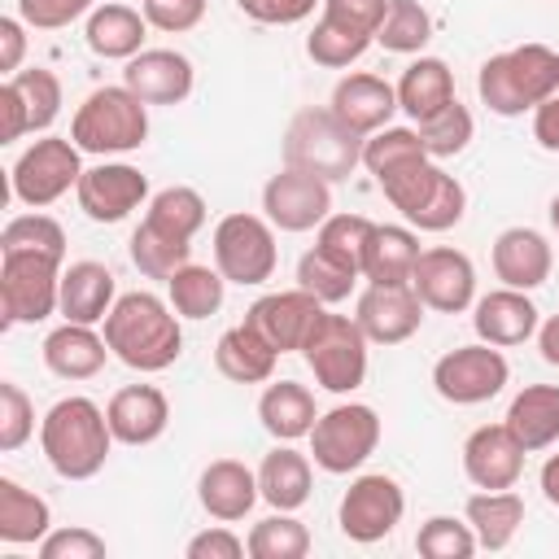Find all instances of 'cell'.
I'll use <instances>...</instances> for the list:
<instances>
[{
    "mask_svg": "<svg viewBox=\"0 0 559 559\" xmlns=\"http://www.w3.org/2000/svg\"><path fill=\"white\" fill-rule=\"evenodd\" d=\"M214 266L223 271L227 284L258 288L275 275L280 249H275V227L262 214H223L214 227Z\"/></svg>",
    "mask_w": 559,
    "mask_h": 559,
    "instance_id": "30bf717a",
    "label": "cell"
},
{
    "mask_svg": "<svg viewBox=\"0 0 559 559\" xmlns=\"http://www.w3.org/2000/svg\"><path fill=\"white\" fill-rule=\"evenodd\" d=\"M52 533V511L39 493L17 485L13 476H0V542L9 546H39Z\"/></svg>",
    "mask_w": 559,
    "mask_h": 559,
    "instance_id": "8d00e7d4",
    "label": "cell"
},
{
    "mask_svg": "<svg viewBox=\"0 0 559 559\" xmlns=\"http://www.w3.org/2000/svg\"><path fill=\"white\" fill-rule=\"evenodd\" d=\"M144 31H148V17L135 13L131 4H96L87 13L83 39L105 61H131L135 52H144Z\"/></svg>",
    "mask_w": 559,
    "mask_h": 559,
    "instance_id": "4dcf8cb0",
    "label": "cell"
},
{
    "mask_svg": "<svg viewBox=\"0 0 559 559\" xmlns=\"http://www.w3.org/2000/svg\"><path fill=\"white\" fill-rule=\"evenodd\" d=\"M39 445L61 480H92L109 459L114 432L92 397H61L39 419Z\"/></svg>",
    "mask_w": 559,
    "mask_h": 559,
    "instance_id": "7a4b0ae2",
    "label": "cell"
},
{
    "mask_svg": "<svg viewBox=\"0 0 559 559\" xmlns=\"http://www.w3.org/2000/svg\"><path fill=\"white\" fill-rule=\"evenodd\" d=\"M245 550H249V542H240L227 524H214L188 542V559H240Z\"/></svg>",
    "mask_w": 559,
    "mask_h": 559,
    "instance_id": "6f0895ef",
    "label": "cell"
},
{
    "mask_svg": "<svg viewBox=\"0 0 559 559\" xmlns=\"http://www.w3.org/2000/svg\"><path fill=\"white\" fill-rule=\"evenodd\" d=\"M380 445V415L367 402H341L332 411H323L310 428V454L314 467H323L328 476H349L358 472Z\"/></svg>",
    "mask_w": 559,
    "mask_h": 559,
    "instance_id": "ba28073f",
    "label": "cell"
},
{
    "mask_svg": "<svg viewBox=\"0 0 559 559\" xmlns=\"http://www.w3.org/2000/svg\"><path fill=\"white\" fill-rule=\"evenodd\" d=\"M105 345L131 371H144V376L166 371L183 354L179 314L157 293H144V288L140 293H122L114 301V310L105 314Z\"/></svg>",
    "mask_w": 559,
    "mask_h": 559,
    "instance_id": "6da1fadb",
    "label": "cell"
},
{
    "mask_svg": "<svg viewBox=\"0 0 559 559\" xmlns=\"http://www.w3.org/2000/svg\"><path fill=\"white\" fill-rule=\"evenodd\" d=\"M258 419L275 441H297L310 437L319 411H314V393L297 380H271L258 397Z\"/></svg>",
    "mask_w": 559,
    "mask_h": 559,
    "instance_id": "836d02e7",
    "label": "cell"
},
{
    "mask_svg": "<svg viewBox=\"0 0 559 559\" xmlns=\"http://www.w3.org/2000/svg\"><path fill=\"white\" fill-rule=\"evenodd\" d=\"M406 515V493L393 476L384 472H362L349 480L341 507H336V524L349 542L358 546H371V542H384Z\"/></svg>",
    "mask_w": 559,
    "mask_h": 559,
    "instance_id": "4fadbf2b",
    "label": "cell"
},
{
    "mask_svg": "<svg viewBox=\"0 0 559 559\" xmlns=\"http://www.w3.org/2000/svg\"><path fill=\"white\" fill-rule=\"evenodd\" d=\"M463 472L476 489H515L524 476V445L507 424H480L463 441Z\"/></svg>",
    "mask_w": 559,
    "mask_h": 559,
    "instance_id": "ffe728a7",
    "label": "cell"
},
{
    "mask_svg": "<svg viewBox=\"0 0 559 559\" xmlns=\"http://www.w3.org/2000/svg\"><path fill=\"white\" fill-rule=\"evenodd\" d=\"M415 550L424 559H472L480 550L476 533L467 520H454V515H428L415 533Z\"/></svg>",
    "mask_w": 559,
    "mask_h": 559,
    "instance_id": "7dc6e473",
    "label": "cell"
},
{
    "mask_svg": "<svg viewBox=\"0 0 559 559\" xmlns=\"http://www.w3.org/2000/svg\"><path fill=\"white\" fill-rule=\"evenodd\" d=\"M463 520L472 524L480 550H507L524 524V498L515 489H480L467 498Z\"/></svg>",
    "mask_w": 559,
    "mask_h": 559,
    "instance_id": "e575fe53",
    "label": "cell"
},
{
    "mask_svg": "<svg viewBox=\"0 0 559 559\" xmlns=\"http://www.w3.org/2000/svg\"><path fill=\"white\" fill-rule=\"evenodd\" d=\"M61 306V258L0 253V319L4 328L44 323Z\"/></svg>",
    "mask_w": 559,
    "mask_h": 559,
    "instance_id": "9c48e42d",
    "label": "cell"
},
{
    "mask_svg": "<svg viewBox=\"0 0 559 559\" xmlns=\"http://www.w3.org/2000/svg\"><path fill=\"white\" fill-rule=\"evenodd\" d=\"M384 9H389V0H323V17H336V22L358 26V31H367V35L380 31Z\"/></svg>",
    "mask_w": 559,
    "mask_h": 559,
    "instance_id": "9f6ffc18",
    "label": "cell"
},
{
    "mask_svg": "<svg viewBox=\"0 0 559 559\" xmlns=\"http://www.w3.org/2000/svg\"><path fill=\"white\" fill-rule=\"evenodd\" d=\"M328 306L314 297V293H306V288H288V293H262L249 310H245V323H253L280 354H301V345H306V336H310V328L319 323V314H323Z\"/></svg>",
    "mask_w": 559,
    "mask_h": 559,
    "instance_id": "d6986e66",
    "label": "cell"
},
{
    "mask_svg": "<svg viewBox=\"0 0 559 559\" xmlns=\"http://www.w3.org/2000/svg\"><path fill=\"white\" fill-rule=\"evenodd\" d=\"M0 114H4V144L22 140L26 131H48L61 114V79L44 66L17 70L0 87Z\"/></svg>",
    "mask_w": 559,
    "mask_h": 559,
    "instance_id": "9a60e30c",
    "label": "cell"
},
{
    "mask_svg": "<svg viewBox=\"0 0 559 559\" xmlns=\"http://www.w3.org/2000/svg\"><path fill=\"white\" fill-rule=\"evenodd\" d=\"M419 236L411 227L376 223L367 253H362V280L367 284H411V271L419 262Z\"/></svg>",
    "mask_w": 559,
    "mask_h": 559,
    "instance_id": "d6a6232c",
    "label": "cell"
},
{
    "mask_svg": "<svg viewBox=\"0 0 559 559\" xmlns=\"http://www.w3.org/2000/svg\"><path fill=\"white\" fill-rule=\"evenodd\" d=\"M502 424L524 445V454L550 450L559 441V384H524L511 397Z\"/></svg>",
    "mask_w": 559,
    "mask_h": 559,
    "instance_id": "f546056e",
    "label": "cell"
},
{
    "mask_svg": "<svg viewBox=\"0 0 559 559\" xmlns=\"http://www.w3.org/2000/svg\"><path fill=\"white\" fill-rule=\"evenodd\" d=\"M507 380H511V367H507L502 349L489 341L459 345V349L441 354L432 367V389L454 406H480V402L498 397L507 389Z\"/></svg>",
    "mask_w": 559,
    "mask_h": 559,
    "instance_id": "7c38bea8",
    "label": "cell"
},
{
    "mask_svg": "<svg viewBox=\"0 0 559 559\" xmlns=\"http://www.w3.org/2000/svg\"><path fill=\"white\" fill-rule=\"evenodd\" d=\"M39 559H105V537H96L83 524L70 528H52L39 542Z\"/></svg>",
    "mask_w": 559,
    "mask_h": 559,
    "instance_id": "816d5d0a",
    "label": "cell"
},
{
    "mask_svg": "<svg viewBox=\"0 0 559 559\" xmlns=\"http://www.w3.org/2000/svg\"><path fill=\"white\" fill-rule=\"evenodd\" d=\"M367 332L358 328V319L349 314H332L323 310L319 323L310 328L306 345H301V358L314 376L319 389L328 393H354L362 380H367Z\"/></svg>",
    "mask_w": 559,
    "mask_h": 559,
    "instance_id": "52a82bcc",
    "label": "cell"
},
{
    "mask_svg": "<svg viewBox=\"0 0 559 559\" xmlns=\"http://www.w3.org/2000/svg\"><path fill=\"white\" fill-rule=\"evenodd\" d=\"M205 4L210 0H144V17L166 35H183L205 17Z\"/></svg>",
    "mask_w": 559,
    "mask_h": 559,
    "instance_id": "db71d44e",
    "label": "cell"
},
{
    "mask_svg": "<svg viewBox=\"0 0 559 559\" xmlns=\"http://www.w3.org/2000/svg\"><path fill=\"white\" fill-rule=\"evenodd\" d=\"M262 214L271 218L275 231H314L332 214V183L284 166L262 188Z\"/></svg>",
    "mask_w": 559,
    "mask_h": 559,
    "instance_id": "5bb4252c",
    "label": "cell"
},
{
    "mask_svg": "<svg viewBox=\"0 0 559 559\" xmlns=\"http://www.w3.org/2000/svg\"><path fill=\"white\" fill-rule=\"evenodd\" d=\"M371 44H376V35H367V31H358V26H345V22H336V17H319L314 31L306 35L310 61H314V66H328V70L354 66Z\"/></svg>",
    "mask_w": 559,
    "mask_h": 559,
    "instance_id": "60d3db41",
    "label": "cell"
},
{
    "mask_svg": "<svg viewBox=\"0 0 559 559\" xmlns=\"http://www.w3.org/2000/svg\"><path fill=\"white\" fill-rule=\"evenodd\" d=\"M454 96V74L441 57H415L402 79H397V109L411 118V122H424L432 118L437 109H445Z\"/></svg>",
    "mask_w": 559,
    "mask_h": 559,
    "instance_id": "1f68e13d",
    "label": "cell"
},
{
    "mask_svg": "<svg viewBox=\"0 0 559 559\" xmlns=\"http://www.w3.org/2000/svg\"><path fill=\"white\" fill-rule=\"evenodd\" d=\"M79 144L70 135H44L35 140L17 162H13V175H9V188H13V201L31 205V210H44L52 201H61L70 188H79L83 179V162H79Z\"/></svg>",
    "mask_w": 559,
    "mask_h": 559,
    "instance_id": "8fae6325",
    "label": "cell"
},
{
    "mask_svg": "<svg viewBox=\"0 0 559 559\" xmlns=\"http://www.w3.org/2000/svg\"><path fill=\"white\" fill-rule=\"evenodd\" d=\"M245 17L262 22V26H297L314 13V4L323 0H236Z\"/></svg>",
    "mask_w": 559,
    "mask_h": 559,
    "instance_id": "11a10c76",
    "label": "cell"
},
{
    "mask_svg": "<svg viewBox=\"0 0 559 559\" xmlns=\"http://www.w3.org/2000/svg\"><path fill=\"white\" fill-rule=\"evenodd\" d=\"M144 227L175 240V245H192V236L205 227V197L188 183H175V188H162L153 201H148V214H144Z\"/></svg>",
    "mask_w": 559,
    "mask_h": 559,
    "instance_id": "74e56055",
    "label": "cell"
},
{
    "mask_svg": "<svg viewBox=\"0 0 559 559\" xmlns=\"http://www.w3.org/2000/svg\"><path fill=\"white\" fill-rule=\"evenodd\" d=\"M118 301V288H114V271L105 262H70L61 271V319L66 323H105V314L114 310Z\"/></svg>",
    "mask_w": 559,
    "mask_h": 559,
    "instance_id": "4316f807",
    "label": "cell"
},
{
    "mask_svg": "<svg viewBox=\"0 0 559 559\" xmlns=\"http://www.w3.org/2000/svg\"><path fill=\"white\" fill-rule=\"evenodd\" d=\"M362 140L367 135L349 131L332 109H301L284 131V166L341 183L362 166Z\"/></svg>",
    "mask_w": 559,
    "mask_h": 559,
    "instance_id": "5b68a950",
    "label": "cell"
},
{
    "mask_svg": "<svg viewBox=\"0 0 559 559\" xmlns=\"http://www.w3.org/2000/svg\"><path fill=\"white\" fill-rule=\"evenodd\" d=\"M22 17H0V70L4 74H17L22 70V57H26V35H22Z\"/></svg>",
    "mask_w": 559,
    "mask_h": 559,
    "instance_id": "680465c9",
    "label": "cell"
},
{
    "mask_svg": "<svg viewBox=\"0 0 559 559\" xmlns=\"http://www.w3.org/2000/svg\"><path fill=\"white\" fill-rule=\"evenodd\" d=\"M197 498L205 507L210 520H223V524H236L253 511V502L262 498L258 489V472H249L240 459H214L201 480H197Z\"/></svg>",
    "mask_w": 559,
    "mask_h": 559,
    "instance_id": "484cf974",
    "label": "cell"
},
{
    "mask_svg": "<svg viewBox=\"0 0 559 559\" xmlns=\"http://www.w3.org/2000/svg\"><path fill=\"white\" fill-rule=\"evenodd\" d=\"M0 253H48L66 262V227L48 214H13L0 231Z\"/></svg>",
    "mask_w": 559,
    "mask_h": 559,
    "instance_id": "f6af8a7d",
    "label": "cell"
},
{
    "mask_svg": "<svg viewBox=\"0 0 559 559\" xmlns=\"http://www.w3.org/2000/svg\"><path fill=\"white\" fill-rule=\"evenodd\" d=\"M371 227H376V223L362 218V214H328V218L319 223V240H314V245L362 271V253H367Z\"/></svg>",
    "mask_w": 559,
    "mask_h": 559,
    "instance_id": "681fc988",
    "label": "cell"
},
{
    "mask_svg": "<svg viewBox=\"0 0 559 559\" xmlns=\"http://www.w3.org/2000/svg\"><path fill=\"white\" fill-rule=\"evenodd\" d=\"M166 293H170V306L179 319H210V314H218V306L227 297V280L218 266L188 262L166 280Z\"/></svg>",
    "mask_w": 559,
    "mask_h": 559,
    "instance_id": "f35d334b",
    "label": "cell"
},
{
    "mask_svg": "<svg viewBox=\"0 0 559 559\" xmlns=\"http://www.w3.org/2000/svg\"><path fill=\"white\" fill-rule=\"evenodd\" d=\"M109 432L122 445H153L170 424V402L157 384H127L105 406Z\"/></svg>",
    "mask_w": 559,
    "mask_h": 559,
    "instance_id": "cb8c5ba5",
    "label": "cell"
},
{
    "mask_svg": "<svg viewBox=\"0 0 559 559\" xmlns=\"http://www.w3.org/2000/svg\"><path fill=\"white\" fill-rule=\"evenodd\" d=\"M362 280V271L358 266H349V262H341L336 253H328V249H306L301 253V262H297V288H306V293H314L323 306H336V301H345L349 293H354V284Z\"/></svg>",
    "mask_w": 559,
    "mask_h": 559,
    "instance_id": "ab89813d",
    "label": "cell"
},
{
    "mask_svg": "<svg viewBox=\"0 0 559 559\" xmlns=\"http://www.w3.org/2000/svg\"><path fill=\"white\" fill-rule=\"evenodd\" d=\"M74 197L92 223H122L131 210L148 201V175L127 162H100L83 170Z\"/></svg>",
    "mask_w": 559,
    "mask_h": 559,
    "instance_id": "e0dca14e",
    "label": "cell"
},
{
    "mask_svg": "<svg viewBox=\"0 0 559 559\" xmlns=\"http://www.w3.org/2000/svg\"><path fill=\"white\" fill-rule=\"evenodd\" d=\"M542 493H546V502L550 507H559V454H550L546 463H542Z\"/></svg>",
    "mask_w": 559,
    "mask_h": 559,
    "instance_id": "6125c7cd",
    "label": "cell"
},
{
    "mask_svg": "<svg viewBox=\"0 0 559 559\" xmlns=\"http://www.w3.org/2000/svg\"><path fill=\"white\" fill-rule=\"evenodd\" d=\"M349 131L358 135H376L380 127H389V118L397 114V87L384 83L380 74L354 70L332 87V105H328Z\"/></svg>",
    "mask_w": 559,
    "mask_h": 559,
    "instance_id": "7402d4cb",
    "label": "cell"
},
{
    "mask_svg": "<svg viewBox=\"0 0 559 559\" xmlns=\"http://www.w3.org/2000/svg\"><path fill=\"white\" fill-rule=\"evenodd\" d=\"M122 83L144 100V105H179L192 96V83H197V70L183 52L175 48H144L127 61L122 70Z\"/></svg>",
    "mask_w": 559,
    "mask_h": 559,
    "instance_id": "44dd1931",
    "label": "cell"
},
{
    "mask_svg": "<svg viewBox=\"0 0 559 559\" xmlns=\"http://www.w3.org/2000/svg\"><path fill=\"white\" fill-rule=\"evenodd\" d=\"M275 362H280V349L253 323L227 328L218 336V345H214V367L231 384H266L275 376Z\"/></svg>",
    "mask_w": 559,
    "mask_h": 559,
    "instance_id": "f1b7e54d",
    "label": "cell"
},
{
    "mask_svg": "<svg viewBox=\"0 0 559 559\" xmlns=\"http://www.w3.org/2000/svg\"><path fill=\"white\" fill-rule=\"evenodd\" d=\"M70 140L83 153L109 157V153H131L148 140V105L127 87H96L83 96L70 122Z\"/></svg>",
    "mask_w": 559,
    "mask_h": 559,
    "instance_id": "8992f818",
    "label": "cell"
},
{
    "mask_svg": "<svg viewBox=\"0 0 559 559\" xmlns=\"http://www.w3.org/2000/svg\"><path fill=\"white\" fill-rule=\"evenodd\" d=\"M411 288L419 293V301L437 314H463L476 301V266L463 249L450 245H432L419 253L415 271H411Z\"/></svg>",
    "mask_w": 559,
    "mask_h": 559,
    "instance_id": "2e32d148",
    "label": "cell"
},
{
    "mask_svg": "<svg viewBox=\"0 0 559 559\" xmlns=\"http://www.w3.org/2000/svg\"><path fill=\"white\" fill-rule=\"evenodd\" d=\"M127 253H131L135 271H140V275H148V280H170L179 266H188V262H192V245H175V240H166V236L148 231L144 223L131 231Z\"/></svg>",
    "mask_w": 559,
    "mask_h": 559,
    "instance_id": "bcb514c9",
    "label": "cell"
},
{
    "mask_svg": "<svg viewBox=\"0 0 559 559\" xmlns=\"http://www.w3.org/2000/svg\"><path fill=\"white\" fill-rule=\"evenodd\" d=\"M31 432H35V406H31V397L22 393V384L4 380L0 384V450L4 454L22 450L31 441Z\"/></svg>",
    "mask_w": 559,
    "mask_h": 559,
    "instance_id": "f907efd6",
    "label": "cell"
},
{
    "mask_svg": "<svg viewBox=\"0 0 559 559\" xmlns=\"http://www.w3.org/2000/svg\"><path fill=\"white\" fill-rule=\"evenodd\" d=\"M550 266H555V249L542 231L533 227H507L498 231L493 240V275L507 284V288H542L550 280Z\"/></svg>",
    "mask_w": 559,
    "mask_h": 559,
    "instance_id": "d4e9b609",
    "label": "cell"
},
{
    "mask_svg": "<svg viewBox=\"0 0 559 559\" xmlns=\"http://www.w3.org/2000/svg\"><path fill=\"white\" fill-rule=\"evenodd\" d=\"M411 157H428V148H424L415 127H380L376 135L362 140V166L371 175H384V170H393V166H402Z\"/></svg>",
    "mask_w": 559,
    "mask_h": 559,
    "instance_id": "c3c4849f",
    "label": "cell"
},
{
    "mask_svg": "<svg viewBox=\"0 0 559 559\" xmlns=\"http://www.w3.org/2000/svg\"><path fill=\"white\" fill-rule=\"evenodd\" d=\"M480 105L498 118L533 114L542 100L559 92V52L546 44H520L507 52H493L476 74Z\"/></svg>",
    "mask_w": 559,
    "mask_h": 559,
    "instance_id": "3957f363",
    "label": "cell"
},
{
    "mask_svg": "<svg viewBox=\"0 0 559 559\" xmlns=\"http://www.w3.org/2000/svg\"><path fill=\"white\" fill-rule=\"evenodd\" d=\"M533 135H537L542 148L559 153V92L533 109Z\"/></svg>",
    "mask_w": 559,
    "mask_h": 559,
    "instance_id": "91938a15",
    "label": "cell"
},
{
    "mask_svg": "<svg viewBox=\"0 0 559 559\" xmlns=\"http://www.w3.org/2000/svg\"><path fill=\"white\" fill-rule=\"evenodd\" d=\"M92 9H96V0H17V17L35 31H61Z\"/></svg>",
    "mask_w": 559,
    "mask_h": 559,
    "instance_id": "f5cc1de1",
    "label": "cell"
},
{
    "mask_svg": "<svg viewBox=\"0 0 559 559\" xmlns=\"http://www.w3.org/2000/svg\"><path fill=\"white\" fill-rule=\"evenodd\" d=\"M109 345L92 332V323H61L44 336V367L57 380H92L105 371Z\"/></svg>",
    "mask_w": 559,
    "mask_h": 559,
    "instance_id": "83f0119b",
    "label": "cell"
},
{
    "mask_svg": "<svg viewBox=\"0 0 559 559\" xmlns=\"http://www.w3.org/2000/svg\"><path fill=\"white\" fill-rule=\"evenodd\" d=\"M550 223H555V231H559V192H555V201H550Z\"/></svg>",
    "mask_w": 559,
    "mask_h": 559,
    "instance_id": "be15d7a7",
    "label": "cell"
},
{
    "mask_svg": "<svg viewBox=\"0 0 559 559\" xmlns=\"http://www.w3.org/2000/svg\"><path fill=\"white\" fill-rule=\"evenodd\" d=\"M537 306L528 301L524 288H493L485 297L472 301V328L480 341L498 345V349H511V345H524L528 336H537Z\"/></svg>",
    "mask_w": 559,
    "mask_h": 559,
    "instance_id": "603a6c76",
    "label": "cell"
},
{
    "mask_svg": "<svg viewBox=\"0 0 559 559\" xmlns=\"http://www.w3.org/2000/svg\"><path fill=\"white\" fill-rule=\"evenodd\" d=\"M432 39V13L419 0H389L384 22L376 31V44L384 52H424V44Z\"/></svg>",
    "mask_w": 559,
    "mask_h": 559,
    "instance_id": "7bdbcfd3",
    "label": "cell"
},
{
    "mask_svg": "<svg viewBox=\"0 0 559 559\" xmlns=\"http://www.w3.org/2000/svg\"><path fill=\"white\" fill-rule=\"evenodd\" d=\"M537 349L550 367H559V314H550L546 323H537Z\"/></svg>",
    "mask_w": 559,
    "mask_h": 559,
    "instance_id": "94428289",
    "label": "cell"
},
{
    "mask_svg": "<svg viewBox=\"0 0 559 559\" xmlns=\"http://www.w3.org/2000/svg\"><path fill=\"white\" fill-rule=\"evenodd\" d=\"M415 131H419L428 157H432V162H445V157H459V153L472 144L476 122H472V109H467L463 100H450V105L437 109L432 118L415 122Z\"/></svg>",
    "mask_w": 559,
    "mask_h": 559,
    "instance_id": "ee69618b",
    "label": "cell"
},
{
    "mask_svg": "<svg viewBox=\"0 0 559 559\" xmlns=\"http://www.w3.org/2000/svg\"><path fill=\"white\" fill-rule=\"evenodd\" d=\"M384 201L415 227V231H450L467 214V192L463 183L441 170L432 157H411L384 175H376Z\"/></svg>",
    "mask_w": 559,
    "mask_h": 559,
    "instance_id": "277c9868",
    "label": "cell"
},
{
    "mask_svg": "<svg viewBox=\"0 0 559 559\" xmlns=\"http://www.w3.org/2000/svg\"><path fill=\"white\" fill-rule=\"evenodd\" d=\"M258 489H262V502H271L275 511L306 507V498H310V459L297 454L293 441L275 445L258 467Z\"/></svg>",
    "mask_w": 559,
    "mask_h": 559,
    "instance_id": "d590c367",
    "label": "cell"
},
{
    "mask_svg": "<svg viewBox=\"0 0 559 559\" xmlns=\"http://www.w3.org/2000/svg\"><path fill=\"white\" fill-rule=\"evenodd\" d=\"M245 542L253 559H306L310 555V528L293 511H275L258 520Z\"/></svg>",
    "mask_w": 559,
    "mask_h": 559,
    "instance_id": "b9f144b4",
    "label": "cell"
},
{
    "mask_svg": "<svg viewBox=\"0 0 559 559\" xmlns=\"http://www.w3.org/2000/svg\"><path fill=\"white\" fill-rule=\"evenodd\" d=\"M424 301L411 284H367L362 297H358V328L367 332V341L376 345H402L419 332L424 323Z\"/></svg>",
    "mask_w": 559,
    "mask_h": 559,
    "instance_id": "ac0fdd59",
    "label": "cell"
}]
</instances>
